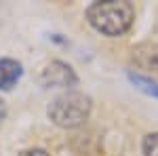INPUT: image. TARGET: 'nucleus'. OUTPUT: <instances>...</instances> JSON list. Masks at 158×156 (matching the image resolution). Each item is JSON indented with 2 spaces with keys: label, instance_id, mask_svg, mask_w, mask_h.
I'll use <instances>...</instances> for the list:
<instances>
[{
  "label": "nucleus",
  "instance_id": "obj_4",
  "mask_svg": "<svg viewBox=\"0 0 158 156\" xmlns=\"http://www.w3.org/2000/svg\"><path fill=\"white\" fill-rule=\"evenodd\" d=\"M131 63L139 70V74L158 76V42H139L131 51Z\"/></svg>",
  "mask_w": 158,
  "mask_h": 156
},
{
  "label": "nucleus",
  "instance_id": "obj_8",
  "mask_svg": "<svg viewBox=\"0 0 158 156\" xmlns=\"http://www.w3.org/2000/svg\"><path fill=\"white\" fill-rule=\"evenodd\" d=\"M19 156H51V154L42 148H30V150H23Z\"/></svg>",
  "mask_w": 158,
  "mask_h": 156
},
{
  "label": "nucleus",
  "instance_id": "obj_5",
  "mask_svg": "<svg viewBox=\"0 0 158 156\" xmlns=\"http://www.w3.org/2000/svg\"><path fill=\"white\" fill-rule=\"evenodd\" d=\"M23 76V65L21 61L2 57L0 59V91H11L15 84L21 80Z\"/></svg>",
  "mask_w": 158,
  "mask_h": 156
},
{
  "label": "nucleus",
  "instance_id": "obj_3",
  "mask_svg": "<svg viewBox=\"0 0 158 156\" xmlns=\"http://www.w3.org/2000/svg\"><path fill=\"white\" fill-rule=\"evenodd\" d=\"M38 82L44 89H59L61 86V89L72 91V86L78 84V74L70 63H65L61 59H53L42 68V72L38 76Z\"/></svg>",
  "mask_w": 158,
  "mask_h": 156
},
{
  "label": "nucleus",
  "instance_id": "obj_1",
  "mask_svg": "<svg viewBox=\"0 0 158 156\" xmlns=\"http://www.w3.org/2000/svg\"><path fill=\"white\" fill-rule=\"evenodd\" d=\"M86 21L89 25L108 38L124 36L135 21V6L129 0H108V2H93L86 6Z\"/></svg>",
  "mask_w": 158,
  "mask_h": 156
},
{
  "label": "nucleus",
  "instance_id": "obj_2",
  "mask_svg": "<svg viewBox=\"0 0 158 156\" xmlns=\"http://www.w3.org/2000/svg\"><path fill=\"white\" fill-rule=\"evenodd\" d=\"M93 110L91 97L82 91H65L57 95L47 108L49 120L59 129H78L82 127Z\"/></svg>",
  "mask_w": 158,
  "mask_h": 156
},
{
  "label": "nucleus",
  "instance_id": "obj_6",
  "mask_svg": "<svg viewBox=\"0 0 158 156\" xmlns=\"http://www.w3.org/2000/svg\"><path fill=\"white\" fill-rule=\"evenodd\" d=\"M127 78H129V80H131V82H133L139 91H143L146 95L156 97V99H158V82L154 80V78H150V76H146V74L133 72V70L127 74Z\"/></svg>",
  "mask_w": 158,
  "mask_h": 156
},
{
  "label": "nucleus",
  "instance_id": "obj_9",
  "mask_svg": "<svg viewBox=\"0 0 158 156\" xmlns=\"http://www.w3.org/2000/svg\"><path fill=\"white\" fill-rule=\"evenodd\" d=\"M4 116H6V106H4V101L0 99V122L4 120Z\"/></svg>",
  "mask_w": 158,
  "mask_h": 156
},
{
  "label": "nucleus",
  "instance_id": "obj_7",
  "mask_svg": "<svg viewBox=\"0 0 158 156\" xmlns=\"http://www.w3.org/2000/svg\"><path fill=\"white\" fill-rule=\"evenodd\" d=\"M141 154L143 156H158V131L148 133L141 139Z\"/></svg>",
  "mask_w": 158,
  "mask_h": 156
}]
</instances>
